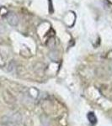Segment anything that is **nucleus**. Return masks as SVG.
<instances>
[{"label": "nucleus", "mask_w": 112, "mask_h": 126, "mask_svg": "<svg viewBox=\"0 0 112 126\" xmlns=\"http://www.w3.org/2000/svg\"><path fill=\"white\" fill-rule=\"evenodd\" d=\"M6 19H7L8 23L12 26H16L19 24V18L15 13H12V12L8 13L6 15Z\"/></svg>", "instance_id": "f257e3e1"}, {"label": "nucleus", "mask_w": 112, "mask_h": 126, "mask_svg": "<svg viewBox=\"0 0 112 126\" xmlns=\"http://www.w3.org/2000/svg\"><path fill=\"white\" fill-rule=\"evenodd\" d=\"M49 57L53 61H57L58 60V52L56 50H52V51H50L49 53Z\"/></svg>", "instance_id": "f03ea898"}, {"label": "nucleus", "mask_w": 112, "mask_h": 126, "mask_svg": "<svg viewBox=\"0 0 112 126\" xmlns=\"http://www.w3.org/2000/svg\"><path fill=\"white\" fill-rule=\"evenodd\" d=\"M88 119H89V120L90 121V123H92V124H95L97 121V119H96V117H95V115L92 113H89Z\"/></svg>", "instance_id": "7ed1b4c3"}]
</instances>
